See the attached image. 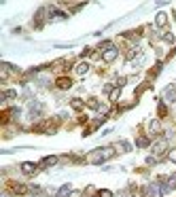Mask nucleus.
<instances>
[{"mask_svg":"<svg viewBox=\"0 0 176 197\" xmlns=\"http://www.w3.org/2000/svg\"><path fill=\"white\" fill-rule=\"evenodd\" d=\"M117 55H119V49H117V47H108V49H104L102 59H104V62H115Z\"/></svg>","mask_w":176,"mask_h":197,"instance_id":"2","label":"nucleus"},{"mask_svg":"<svg viewBox=\"0 0 176 197\" xmlns=\"http://www.w3.org/2000/svg\"><path fill=\"white\" fill-rule=\"evenodd\" d=\"M87 70H89V64H79V66H77V72H79V74H85Z\"/></svg>","mask_w":176,"mask_h":197,"instance_id":"11","label":"nucleus"},{"mask_svg":"<svg viewBox=\"0 0 176 197\" xmlns=\"http://www.w3.org/2000/svg\"><path fill=\"white\" fill-rule=\"evenodd\" d=\"M148 132H151V134H159V132H161L159 121H151V123H148Z\"/></svg>","mask_w":176,"mask_h":197,"instance_id":"6","label":"nucleus"},{"mask_svg":"<svg viewBox=\"0 0 176 197\" xmlns=\"http://www.w3.org/2000/svg\"><path fill=\"white\" fill-rule=\"evenodd\" d=\"M163 149H166V140H157V142L153 144V151H155V155H161V153H163Z\"/></svg>","mask_w":176,"mask_h":197,"instance_id":"5","label":"nucleus"},{"mask_svg":"<svg viewBox=\"0 0 176 197\" xmlns=\"http://www.w3.org/2000/svg\"><path fill=\"white\" fill-rule=\"evenodd\" d=\"M119 93H121V91H119V89H115V91H113V95H110V97H113V100H117V97H119Z\"/></svg>","mask_w":176,"mask_h":197,"instance_id":"17","label":"nucleus"},{"mask_svg":"<svg viewBox=\"0 0 176 197\" xmlns=\"http://www.w3.org/2000/svg\"><path fill=\"white\" fill-rule=\"evenodd\" d=\"M163 40H168V42H172V40H174V36H172V34H166V36H163Z\"/></svg>","mask_w":176,"mask_h":197,"instance_id":"18","label":"nucleus"},{"mask_svg":"<svg viewBox=\"0 0 176 197\" xmlns=\"http://www.w3.org/2000/svg\"><path fill=\"white\" fill-rule=\"evenodd\" d=\"M121 151H123V153H128V151H132V146H130V142H121Z\"/></svg>","mask_w":176,"mask_h":197,"instance_id":"14","label":"nucleus"},{"mask_svg":"<svg viewBox=\"0 0 176 197\" xmlns=\"http://www.w3.org/2000/svg\"><path fill=\"white\" fill-rule=\"evenodd\" d=\"M163 100L166 102H176V87H166L163 89Z\"/></svg>","mask_w":176,"mask_h":197,"instance_id":"3","label":"nucleus"},{"mask_svg":"<svg viewBox=\"0 0 176 197\" xmlns=\"http://www.w3.org/2000/svg\"><path fill=\"white\" fill-rule=\"evenodd\" d=\"M57 85H60L62 89H66V87H70V85H72V81H70V79H62V81H60Z\"/></svg>","mask_w":176,"mask_h":197,"instance_id":"12","label":"nucleus"},{"mask_svg":"<svg viewBox=\"0 0 176 197\" xmlns=\"http://www.w3.org/2000/svg\"><path fill=\"white\" fill-rule=\"evenodd\" d=\"M136 144H138V146H140V149H144V146H146V144H148V140H146V138H144V136H142V138H138V140H136Z\"/></svg>","mask_w":176,"mask_h":197,"instance_id":"13","label":"nucleus"},{"mask_svg":"<svg viewBox=\"0 0 176 197\" xmlns=\"http://www.w3.org/2000/svg\"><path fill=\"white\" fill-rule=\"evenodd\" d=\"M40 108H43L40 104H32V106H30V114H32V117H36V114H40Z\"/></svg>","mask_w":176,"mask_h":197,"instance_id":"9","label":"nucleus"},{"mask_svg":"<svg viewBox=\"0 0 176 197\" xmlns=\"http://www.w3.org/2000/svg\"><path fill=\"white\" fill-rule=\"evenodd\" d=\"M53 163H57V157H47V159L43 161V165H45V167H49V165H53Z\"/></svg>","mask_w":176,"mask_h":197,"instance_id":"10","label":"nucleus"},{"mask_svg":"<svg viewBox=\"0 0 176 197\" xmlns=\"http://www.w3.org/2000/svg\"><path fill=\"white\" fill-rule=\"evenodd\" d=\"M166 21H168L166 13H159V15H157V26H159V28H163V26H166Z\"/></svg>","mask_w":176,"mask_h":197,"instance_id":"8","label":"nucleus"},{"mask_svg":"<svg viewBox=\"0 0 176 197\" xmlns=\"http://www.w3.org/2000/svg\"><path fill=\"white\" fill-rule=\"evenodd\" d=\"M98 197H113V193H110V191H100Z\"/></svg>","mask_w":176,"mask_h":197,"instance_id":"16","label":"nucleus"},{"mask_svg":"<svg viewBox=\"0 0 176 197\" xmlns=\"http://www.w3.org/2000/svg\"><path fill=\"white\" fill-rule=\"evenodd\" d=\"M168 159H170V161H174V163H176V149H172V151H170V153H168Z\"/></svg>","mask_w":176,"mask_h":197,"instance_id":"15","label":"nucleus"},{"mask_svg":"<svg viewBox=\"0 0 176 197\" xmlns=\"http://www.w3.org/2000/svg\"><path fill=\"white\" fill-rule=\"evenodd\" d=\"M113 155V151H106V149H98V151H91L89 155H87V161H91V163H100V161H104L106 157H110Z\"/></svg>","mask_w":176,"mask_h":197,"instance_id":"1","label":"nucleus"},{"mask_svg":"<svg viewBox=\"0 0 176 197\" xmlns=\"http://www.w3.org/2000/svg\"><path fill=\"white\" fill-rule=\"evenodd\" d=\"M70 191H72V187H70V184H64V187L57 191V195H55V197H68V195H70Z\"/></svg>","mask_w":176,"mask_h":197,"instance_id":"7","label":"nucleus"},{"mask_svg":"<svg viewBox=\"0 0 176 197\" xmlns=\"http://www.w3.org/2000/svg\"><path fill=\"white\" fill-rule=\"evenodd\" d=\"M21 169L26 172V174H34V172L38 169V165H36V163H30V161H26V163H21Z\"/></svg>","mask_w":176,"mask_h":197,"instance_id":"4","label":"nucleus"}]
</instances>
